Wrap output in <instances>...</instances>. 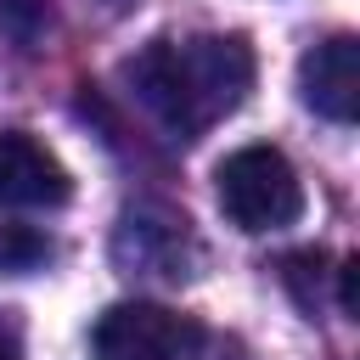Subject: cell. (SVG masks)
<instances>
[{
  "instance_id": "8992f818",
  "label": "cell",
  "mask_w": 360,
  "mask_h": 360,
  "mask_svg": "<svg viewBox=\"0 0 360 360\" xmlns=\"http://www.w3.org/2000/svg\"><path fill=\"white\" fill-rule=\"evenodd\" d=\"M298 96L309 112H321L332 124H354V112H360V39L332 34V39L309 45L298 62Z\"/></svg>"
},
{
  "instance_id": "9c48e42d",
  "label": "cell",
  "mask_w": 360,
  "mask_h": 360,
  "mask_svg": "<svg viewBox=\"0 0 360 360\" xmlns=\"http://www.w3.org/2000/svg\"><path fill=\"white\" fill-rule=\"evenodd\" d=\"M0 360H22V326L0 309Z\"/></svg>"
},
{
  "instance_id": "3957f363",
  "label": "cell",
  "mask_w": 360,
  "mask_h": 360,
  "mask_svg": "<svg viewBox=\"0 0 360 360\" xmlns=\"http://www.w3.org/2000/svg\"><path fill=\"white\" fill-rule=\"evenodd\" d=\"M197 338L202 332L191 315L152 304V298H124L96 321L90 360H191Z\"/></svg>"
},
{
  "instance_id": "277c9868",
  "label": "cell",
  "mask_w": 360,
  "mask_h": 360,
  "mask_svg": "<svg viewBox=\"0 0 360 360\" xmlns=\"http://www.w3.org/2000/svg\"><path fill=\"white\" fill-rule=\"evenodd\" d=\"M112 253L118 264H129V276H163V281H180L191 276V231H186V214L174 208H129L118 219V236H112Z\"/></svg>"
},
{
  "instance_id": "30bf717a",
  "label": "cell",
  "mask_w": 360,
  "mask_h": 360,
  "mask_svg": "<svg viewBox=\"0 0 360 360\" xmlns=\"http://www.w3.org/2000/svg\"><path fill=\"white\" fill-rule=\"evenodd\" d=\"M107 6H129V0H107Z\"/></svg>"
},
{
  "instance_id": "5b68a950",
  "label": "cell",
  "mask_w": 360,
  "mask_h": 360,
  "mask_svg": "<svg viewBox=\"0 0 360 360\" xmlns=\"http://www.w3.org/2000/svg\"><path fill=\"white\" fill-rule=\"evenodd\" d=\"M73 180L62 158L28 129H0V208H62Z\"/></svg>"
},
{
  "instance_id": "ba28073f",
  "label": "cell",
  "mask_w": 360,
  "mask_h": 360,
  "mask_svg": "<svg viewBox=\"0 0 360 360\" xmlns=\"http://www.w3.org/2000/svg\"><path fill=\"white\" fill-rule=\"evenodd\" d=\"M354 259H343V270H338V304H343V315H354L360 309V281H354Z\"/></svg>"
},
{
  "instance_id": "52a82bcc",
  "label": "cell",
  "mask_w": 360,
  "mask_h": 360,
  "mask_svg": "<svg viewBox=\"0 0 360 360\" xmlns=\"http://www.w3.org/2000/svg\"><path fill=\"white\" fill-rule=\"evenodd\" d=\"M51 259V236L34 225H0V270L6 276H28Z\"/></svg>"
},
{
  "instance_id": "7a4b0ae2",
  "label": "cell",
  "mask_w": 360,
  "mask_h": 360,
  "mask_svg": "<svg viewBox=\"0 0 360 360\" xmlns=\"http://www.w3.org/2000/svg\"><path fill=\"white\" fill-rule=\"evenodd\" d=\"M214 191H219L225 219L253 236L298 225V214H304V180L287 163V152H276V146H236L231 158H219Z\"/></svg>"
},
{
  "instance_id": "6da1fadb",
  "label": "cell",
  "mask_w": 360,
  "mask_h": 360,
  "mask_svg": "<svg viewBox=\"0 0 360 360\" xmlns=\"http://www.w3.org/2000/svg\"><path fill=\"white\" fill-rule=\"evenodd\" d=\"M135 101L174 135L197 141L219 118H231L253 90V45L242 34H191V39H152L129 68Z\"/></svg>"
}]
</instances>
